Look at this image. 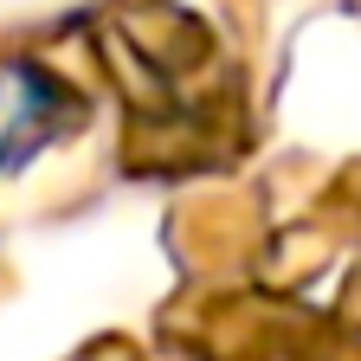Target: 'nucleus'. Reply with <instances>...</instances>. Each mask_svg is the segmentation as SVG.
I'll use <instances>...</instances> for the list:
<instances>
[{
  "label": "nucleus",
  "mask_w": 361,
  "mask_h": 361,
  "mask_svg": "<svg viewBox=\"0 0 361 361\" xmlns=\"http://www.w3.org/2000/svg\"><path fill=\"white\" fill-rule=\"evenodd\" d=\"M65 129V90L39 65H0V174L26 168Z\"/></svg>",
  "instance_id": "nucleus-1"
}]
</instances>
